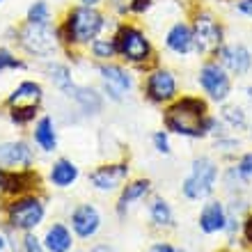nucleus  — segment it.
<instances>
[{"instance_id": "a878e982", "label": "nucleus", "mask_w": 252, "mask_h": 252, "mask_svg": "<svg viewBox=\"0 0 252 252\" xmlns=\"http://www.w3.org/2000/svg\"><path fill=\"white\" fill-rule=\"evenodd\" d=\"M28 21L30 23H48V5L46 2H34L28 12Z\"/></svg>"}, {"instance_id": "cd10ccee", "label": "nucleus", "mask_w": 252, "mask_h": 252, "mask_svg": "<svg viewBox=\"0 0 252 252\" xmlns=\"http://www.w3.org/2000/svg\"><path fill=\"white\" fill-rule=\"evenodd\" d=\"M21 66H23V62H19L16 58H12L7 51L0 48V71L2 69H21Z\"/></svg>"}, {"instance_id": "412c9836", "label": "nucleus", "mask_w": 252, "mask_h": 252, "mask_svg": "<svg viewBox=\"0 0 252 252\" xmlns=\"http://www.w3.org/2000/svg\"><path fill=\"white\" fill-rule=\"evenodd\" d=\"M34 140L41 145V149H46V152H53L55 145H58V140H55V131H53V122L44 117L39 120L37 124V131H34Z\"/></svg>"}, {"instance_id": "ea45409f", "label": "nucleus", "mask_w": 252, "mask_h": 252, "mask_svg": "<svg viewBox=\"0 0 252 252\" xmlns=\"http://www.w3.org/2000/svg\"><path fill=\"white\" fill-rule=\"evenodd\" d=\"M248 94H250V99H252V87H250V90H248Z\"/></svg>"}, {"instance_id": "ddd939ff", "label": "nucleus", "mask_w": 252, "mask_h": 252, "mask_svg": "<svg viewBox=\"0 0 252 252\" xmlns=\"http://www.w3.org/2000/svg\"><path fill=\"white\" fill-rule=\"evenodd\" d=\"M39 101H41V87L37 83H23L9 96L12 108H26V110H37Z\"/></svg>"}, {"instance_id": "79ce46f5", "label": "nucleus", "mask_w": 252, "mask_h": 252, "mask_svg": "<svg viewBox=\"0 0 252 252\" xmlns=\"http://www.w3.org/2000/svg\"><path fill=\"white\" fill-rule=\"evenodd\" d=\"M0 252H2V250H0Z\"/></svg>"}, {"instance_id": "1a4fd4ad", "label": "nucleus", "mask_w": 252, "mask_h": 252, "mask_svg": "<svg viewBox=\"0 0 252 252\" xmlns=\"http://www.w3.org/2000/svg\"><path fill=\"white\" fill-rule=\"evenodd\" d=\"M101 78L106 83V92L115 101H120L128 90H131V76L122 69V66H101Z\"/></svg>"}, {"instance_id": "473e14b6", "label": "nucleus", "mask_w": 252, "mask_h": 252, "mask_svg": "<svg viewBox=\"0 0 252 252\" xmlns=\"http://www.w3.org/2000/svg\"><path fill=\"white\" fill-rule=\"evenodd\" d=\"M239 9L243 14H248V16H252V0H241V2H239Z\"/></svg>"}, {"instance_id": "58836bf2", "label": "nucleus", "mask_w": 252, "mask_h": 252, "mask_svg": "<svg viewBox=\"0 0 252 252\" xmlns=\"http://www.w3.org/2000/svg\"><path fill=\"white\" fill-rule=\"evenodd\" d=\"M0 250H5V239L0 236Z\"/></svg>"}, {"instance_id": "a19ab883", "label": "nucleus", "mask_w": 252, "mask_h": 252, "mask_svg": "<svg viewBox=\"0 0 252 252\" xmlns=\"http://www.w3.org/2000/svg\"><path fill=\"white\" fill-rule=\"evenodd\" d=\"M0 2H2V0H0Z\"/></svg>"}, {"instance_id": "2eb2a0df", "label": "nucleus", "mask_w": 252, "mask_h": 252, "mask_svg": "<svg viewBox=\"0 0 252 252\" xmlns=\"http://www.w3.org/2000/svg\"><path fill=\"white\" fill-rule=\"evenodd\" d=\"M32 154L23 142H7L0 145V165H30Z\"/></svg>"}, {"instance_id": "f8f14e48", "label": "nucleus", "mask_w": 252, "mask_h": 252, "mask_svg": "<svg viewBox=\"0 0 252 252\" xmlns=\"http://www.w3.org/2000/svg\"><path fill=\"white\" fill-rule=\"evenodd\" d=\"M220 55H222V64L232 73H236V76L248 73V69H250V64H252L250 51H248L246 46H227V48H222Z\"/></svg>"}, {"instance_id": "9b49d317", "label": "nucleus", "mask_w": 252, "mask_h": 252, "mask_svg": "<svg viewBox=\"0 0 252 252\" xmlns=\"http://www.w3.org/2000/svg\"><path fill=\"white\" fill-rule=\"evenodd\" d=\"M126 165H108V167H99L96 172L90 174V181H92L96 188L101 190H113L126 179Z\"/></svg>"}, {"instance_id": "39448f33", "label": "nucleus", "mask_w": 252, "mask_h": 252, "mask_svg": "<svg viewBox=\"0 0 252 252\" xmlns=\"http://www.w3.org/2000/svg\"><path fill=\"white\" fill-rule=\"evenodd\" d=\"M192 44L197 46L199 53H216L222 44V30L213 21L211 14H199L195 19V30H192Z\"/></svg>"}, {"instance_id": "c9c22d12", "label": "nucleus", "mask_w": 252, "mask_h": 252, "mask_svg": "<svg viewBox=\"0 0 252 252\" xmlns=\"http://www.w3.org/2000/svg\"><path fill=\"white\" fill-rule=\"evenodd\" d=\"M246 234H248V241H252V218L248 220V227H246Z\"/></svg>"}, {"instance_id": "c756f323", "label": "nucleus", "mask_w": 252, "mask_h": 252, "mask_svg": "<svg viewBox=\"0 0 252 252\" xmlns=\"http://www.w3.org/2000/svg\"><path fill=\"white\" fill-rule=\"evenodd\" d=\"M154 142H156V149H158L160 154H167L170 152V145H167V138L163 135V133H156L154 135Z\"/></svg>"}, {"instance_id": "0eeeda50", "label": "nucleus", "mask_w": 252, "mask_h": 252, "mask_svg": "<svg viewBox=\"0 0 252 252\" xmlns=\"http://www.w3.org/2000/svg\"><path fill=\"white\" fill-rule=\"evenodd\" d=\"M199 83L204 87V92L216 101H225L229 94V78L225 76L222 66L218 64H204L199 71Z\"/></svg>"}, {"instance_id": "a211bd4d", "label": "nucleus", "mask_w": 252, "mask_h": 252, "mask_svg": "<svg viewBox=\"0 0 252 252\" xmlns=\"http://www.w3.org/2000/svg\"><path fill=\"white\" fill-rule=\"evenodd\" d=\"M69 96H71L76 103H78L85 113H99L101 110V96L94 90H90V87H71V92H69Z\"/></svg>"}, {"instance_id": "2f4dec72", "label": "nucleus", "mask_w": 252, "mask_h": 252, "mask_svg": "<svg viewBox=\"0 0 252 252\" xmlns=\"http://www.w3.org/2000/svg\"><path fill=\"white\" fill-rule=\"evenodd\" d=\"M26 252H41L39 241L34 239V236H26Z\"/></svg>"}, {"instance_id": "7c9ffc66", "label": "nucleus", "mask_w": 252, "mask_h": 252, "mask_svg": "<svg viewBox=\"0 0 252 252\" xmlns=\"http://www.w3.org/2000/svg\"><path fill=\"white\" fill-rule=\"evenodd\" d=\"M110 5H113L117 12H128V9H133L135 0H110Z\"/></svg>"}, {"instance_id": "5701e85b", "label": "nucleus", "mask_w": 252, "mask_h": 252, "mask_svg": "<svg viewBox=\"0 0 252 252\" xmlns=\"http://www.w3.org/2000/svg\"><path fill=\"white\" fill-rule=\"evenodd\" d=\"M147 190H149V184H147V181H135V184H131V186H126L124 195H122V209H124L126 204H131L133 199L145 197Z\"/></svg>"}, {"instance_id": "20e7f679", "label": "nucleus", "mask_w": 252, "mask_h": 252, "mask_svg": "<svg viewBox=\"0 0 252 252\" xmlns=\"http://www.w3.org/2000/svg\"><path fill=\"white\" fill-rule=\"evenodd\" d=\"M216 165H213L209 158H197L192 163V172L190 177L184 184V192H186L190 199H202L206 197L209 192L213 190V184H216Z\"/></svg>"}, {"instance_id": "f03ea898", "label": "nucleus", "mask_w": 252, "mask_h": 252, "mask_svg": "<svg viewBox=\"0 0 252 252\" xmlns=\"http://www.w3.org/2000/svg\"><path fill=\"white\" fill-rule=\"evenodd\" d=\"M103 28V16L92 7H78L66 19V39L73 44H85L94 39L99 30Z\"/></svg>"}, {"instance_id": "6e6552de", "label": "nucleus", "mask_w": 252, "mask_h": 252, "mask_svg": "<svg viewBox=\"0 0 252 252\" xmlns=\"http://www.w3.org/2000/svg\"><path fill=\"white\" fill-rule=\"evenodd\" d=\"M41 216H44V206L37 202V199H23V202H16V204L9 209V218L16 227L21 229H32V227L39 225Z\"/></svg>"}, {"instance_id": "9d476101", "label": "nucleus", "mask_w": 252, "mask_h": 252, "mask_svg": "<svg viewBox=\"0 0 252 252\" xmlns=\"http://www.w3.org/2000/svg\"><path fill=\"white\" fill-rule=\"evenodd\" d=\"M147 92L154 101H167L172 99L174 92H177V83H174V76L170 71H156L149 76L147 80Z\"/></svg>"}, {"instance_id": "aec40b11", "label": "nucleus", "mask_w": 252, "mask_h": 252, "mask_svg": "<svg viewBox=\"0 0 252 252\" xmlns=\"http://www.w3.org/2000/svg\"><path fill=\"white\" fill-rule=\"evenodd\" d=\"M46 246L51 252H66L71 248V236L62 225H55L46 234Z\"/></svg>"}, {"instance_id": "bb28decb", "label": "nucleus", "mask_w": 252, "mask_h": 252, "mask_svg": "<svg viewBox=\"0 0 252 252\" xmlns=\"http://www.w3.org/2000/svg\"><path fill=\"white\" fill-rule=\"evenodd\" d=\"M239 174H241V179L248 181L252 186V154L243 156V160H241V165H239Z\"/></svg>"}, {"instance_id": "f257e3e1", "label": "nucleus", "mask_w": 252, "mask_h": 252, "mask_svg": "<svg viewBox=\"0 0 252 252\" xmlns=\"http://www.w3.org/2000/svg\"><path fill=\"white\" fill-rule=\"evenodd\" d=\"M204 103L197 99H181L179 103H174L165 115V124L170 131L181 133V135H190V138H199L204 135L209 128V120L204 117Z\"/></svg>"}, {"instance_id": "e433bc0d", "label": "nucleus", "mask_w": 252, "mask_h": 252, "mask_svg": "<svg viewBox=\"0 0 252 252\" xmlns=\"http://www.w3.org/2000/svg\"><path fill=\"white\" fill-rule=\"evenodd\" d=\"M0 190H5V174L0 172Z\"/></svg>"}, {"instance_id": "b1692460", "label": "nucleus", "mask_w": 252, "mask_h": 252, "mask_svg": "<svg viewBox=\"0 0 252 252\" xmlns=\"http://www.w3.org/2000/svg\"><path fill=\"white\" fill-rule=\"evenodd\" d=\"M152 218L156 225H170L172 222V211H170V206L163 199H156L152 204Z\"/></svg>"}, {"instance_id": "f704fd0d", "label": "nucleus", "mask_w": 252, "mask_h": 252, "mask_svg": "<svg viewBox=\"0 0 252 252\" xmlns=\"http://www.w3.org/2000/svg\"><path fill=\"white\" fill-rule=\"evenodd\" d=\"M152 252H174V248L163 246V243H160V246H154V248H152Z\"/></svg>"}, {"instance_id": "6ab92c4d", "label": "nucleus", "mask_w": 252, "mask_h": 252, "mask_svg": "<svg viewBox=\"0 0 252 252\" xmlns=\"http://www.w3.org/2000/svg\"><path fill=\"white\" fill-rule=\"evenodd\" d=\"M76 177H78V170H76V165H71L69 160H58L53 165V172H51L53 184L60 188L71 186L73 181H76Z\"/></svg>"}, {"instance_id": "423d86ee", "label": "nucleus", "mask_w": 252, "mask_h": 252, "mask_svg": "<svg viewBox=\"0 0 252 252\" xmlns=\"http://www.w3.org/2000/svg\"><path fill=\"white\" fill-rule=\"evenodd\" d=\"M115 41H117V51L131 62H142L152 53L147 37L135 28H122Z\"/></svg>"}, {"instance_id": "4be33fe9", "label": "nucleus", "mask_w": 252, "mask_h": 252, "mask_svg": "<svg viewBox=\"0 0 252 252\" xmlns=\"http://www.w3.org/2000/svg\"><path fill=\"white\" fill-rule=\"evenodd\" d=\"M48 73H51L53 83L60 87L62 92H66V94L71 92L73 83H71V76H69V69H66V66H62V64H51V66H48Z\"/></svg>"}, {"instance_id": "72a5a7b5", "label": "nucleus", "mask_w": 252, "mask_h": 252, "mask_svg": "<svg viewBox=\"0 0 252 252\" xmlns=\"http://www.w3.org/2000/svg\"><path fill=\"white\" fill-rule=\"evenodd\" d=\"M149 2H152V0H135L133 12H142V9H147V7H149Z\"/></svg>"}, {"instance_id": "7ed1b4c3", "label": "nucleus", "mask_w": 252, "mask_h": 252, "mask_svg": "<svg viewBox=\"0 0 252 252\" xmlns=\"http://www.w3.org/2000/svg\"><path fill=\"white\" fill-rule=\"evenodd\" d=\"M21 44L28 53L34 55H53L55 53V32L48 28V23H28L23 30H21Z\"/></svg>"}, {"instance_id": "4468645a", "label": "nucleus", "mask_w": 252, "mask_h": 252, "mask_svg": "<svg viewBox=\"0 0 252 252\" xmlns=\"http://www.w3.org/2000/svg\"><path fill=\"white\" fill-rule=\"evenodd\" d=\"M71 222H73L76 234L83 236V239H87V236H92V234L99 229V213H96L94 206L85 204V206H80V209H76Z\"/></svg>"}, {"instance_id": "dca6fc26", "label": "nucleus", "mask_w": 252, "mask_h": 252, "mask_svg": "<svg viewBox=\"0 0 252 252\" xmlns=\"http://www.w3.org/2000/svg\"><path fill=\"white\" fill-rule=\"evenodd\" d=\"M225 222H227L225 209H222V204H218V202L206 204L202 216H199V227H202L206 234H213V232H218V229H222Z\"/></svg>"}, {"instance_id": "c85d7f7f", "label": "nucleus", "mask_w": 252, "mask_h": 252, "mask_svg": "<svg viewBox=\"0 0 252 252\" xmlns=\"http://www.w3.org/2000/svg\"><path fill=\"white\" fill-rule=\"evenodd\" d=\"M225 120L229 122L232 126H246V117H243V113H241L239 108H227Z\"/></svg>"}, {"instance_id": "f3484780", "label": "nucleus", "mask_w": 252, "mask_h": 252, "mask_svg": "<svg viewBox=\"0 0 252 252\" xmlns=\"http://www.w3.org/2000/svg\"><path fill=\"white\" fill-rule=\"evenodd\" d=\"M167 46L172 48L174 53H188V51L192 48L190 28L184 26V23H177V26L167 32Z\"/></svg>"}, {"instance_id": "393cba45", "label": "nucleus", "mask_w": 252, "mask_h": 252, "mask_svg": "<svg viewBox=\"0 0 252 252\" xmlns=\"http://www.w3.org/2000/svg\"><path fill=\"white\" fill-rule=\"evenodd\" d=\"M92 53L101 60H106V58H113L117 53V41L115 39H96L92 44Z\"/></svg>"}, {"instance_id": "4c0bfd02", "label": "nucleus", "mask_w": 252, "mask_h": 252, "mask_svg": "<svg viewBox=\"0 0 252 252\" xmlns=\"http://www.w3.org/2000/svg\"><path fill=\"white\" fill-rule=\"evenodd\" d=\"M83 2H85V5H90V7H92V5H96L99 0H83Z\"/></svg>"}]
</instances>
